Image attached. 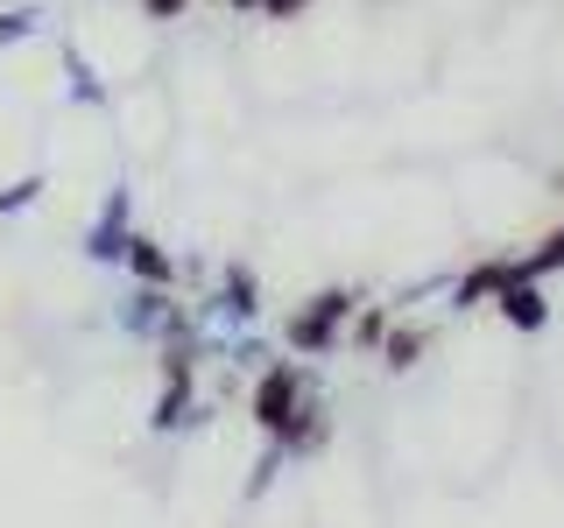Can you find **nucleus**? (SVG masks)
I'll list each match as a JSON object with an SVG mask.
<instances>
[{
    "instance_id": "13",
    "label": "nucleus",
    "mask_w": 564,
    "mask_h": 528,
    "mask_svg": "<svg viewBox=\"0 0 564 528\" xmlns=\"http://www.w3.org/2000/svg\"><path fill=\"white\" fill-rule=\"evenodd\" d=\"M269 360H275V352H269L261 331H226V366H234V374H261Z\"/></svg>"
},
{
    "instance_id": "1",
    "label": "nucleus",
    "mask_w": 564,
    "mask_h": 528,
    "mask_svg": "<svg viewBox=\"0 0 564 528\" xmlns=\"http://www.w3.org/2000/svg\"><path fill=\"white\" fill-rule=\"evenodd\" d=\"M352 310H360V289H317V296H304V304L290 310V324H282L290 360H325V352L346 339Z\"/></svg>"
},
{
    "instance_id": "9",
    "label": "nucleus",
    "mask_w": 564,
    "mask_h": 528,
    "mask_svg": "<svg viewBox=\"0 0 564 528\" xmlns=\"http://www.w3.org/2000/svg\"><path fill=\"white\" fill-rule=\"evenodd\" d=\"M494 310H501L516 331H543V324H551V296H543V282H529V275H508L501 296H494Z\"/></svg>"
},
{
    "instance_id": "12",
    "label": "nucleus",
    "mask_w": 564,
    "mask_h": 528,
    "mask_svg": "<svg viewBox=\"0 0 564 528\" xmlns=\"http://www.w3.org/2000/svg\"><path fill=\"white\" fill-rule=\"evenodd\" d=\"M64 92L78 106H106V78L93 70V57H85L78 43H64Z\"/></svg>"
},
{
    "instance_id": "11",
    "label": "nucleus",
    "mask_w": 564,
    "mask_h": 528,
    "mask_svg": "<svg viewBox=\"0 0 564 528\" xmlns=\"http://www.w3.org/2000/svg\"><path fill=\"white\" fill-rule=\"evenodd\" d=\"M423 352H431V331H423V324H388V339H381L375 360L388 366V374H410Z\"/></svg>"
},
{
    "instance_id": "2",
    "label": "nucleus",
    "mask_w": 564,
    "mask_h": 528,
    "mask_svg": "<svg viewBox=\"0 0 564 528\" xmlns=\"http://www.w3.org/2000/svg\"><path fill=\"white\" fill-rule=\"evenodd\" d=\"M311 387H317V381H311L304 360H269V366L254 374V387H247V416H254V430H261V437H282V422L304 409Z\"/></svg>"
},
{
    "instance_id": "10",
    "label": "nucleus",
    "mask_w": 564,
    "mask_h": 528,
    "mask_svg": "<svg viewBox=\"0 0 564 528\" xmlns=\"http://www.w3.org/2000/svg\"><path fill=\"white\" fill-rule=\"evenodd\" d=\"M120 268H128L141 289H176V275H184V268H176V254H170L163 240H149V233L128 240V261H120Z\"/></svg>"
},
{
    "instance_id": "20",
    "label": "nucleus",
    "mask_w": 564,
    "mask_h": 528,
    "mask_svg": "<svg viewBox=\"0 0 564 528\" xmlns=\"http://www.w3.org/2000/svg\"><path fill=\"white\" fill-rule=\"evenodd\" d=\"M304 8H311V0H261V14H269V22H296Z\"/></svg>"
},
{
    "instance_id": "21",
    "label": "nucleus",
    "mask_w": 564,
    "mask_h": 528,
    "mask_svg": "<svg viewBox=\"0 0 564 528\" xmlns=\"http://www.w3.org/2000/svg\"><path fill=\"white\" fill-rule=\"evenodd\" d=\"M219 8H240V14H261V0H219Z\"/></svg>"
},
{
    "instance_id": "19",
    "label": "nucleus",
    "mask_w": 564,
    "mask_h": 528,
    "mask_svg": "<svg viewBox=\"0 0 564 528\" xmlns=\"http://www.w3.org/2000/svg\"><path fill=\"white\" fill-rule=\"evenodd\" d=\"M141 8H149V22H184L191 0H141Z\"/></svg>"
},
{
    "instance_id": "17",
    "label": "nucleus",
    "mask_w": 564,
    "mask_h": 528,
    "mask_svg": "<svg viewBox=\"0 0 564 528\" xmlns=\"http://www.w3.org/2000/svg\"><path fill=\"white\" fill-rule=\"evenodd\" d=\"M282 465H290V451H282L275 437H269V451L254 458V472H247V501H261V493H269V486L282 480Z\"/></svg>"
},
{
    "instance_id": "4",
    "label": "nucleus",
    "mask_w": 564,
    "mask_h": 528,
    "mask_svg": "<svg viewBox=\"0 0 564 528\" xmlns=\"http://www.w3.org/2000/svg\"><path fill=\"white\" fill-rule=\"evenodd\" d=\"M128 240H134V190L113 184L106 205L93 211V226H85V261H93V268H120V261H128Z\"/></svg>"
},
{
    "instance_id": "14",
    "label": "nucleus",
    "mask_w": 564,
    "mask_h": 528,
    "mask_svg": "<svg viewBox=\"0 0 564 528\" xmlns=\"http://www.w3.org/2000/svg\"><path fill=\"white\" fill-rule=\"evenodd\" d=\"M564 268V226L557 233H543L529 254H516V275H529V282H543V275H557Z\"/></svg>"
},
{
    "instance_id": "6",
    "label": "nucleus",
    "mask_w": 564,
    "mask_h": 528,
    "mask_svg": "<svg viewBox=\"0 0 564 528\" xmlns=\"http://www.w3.org/2000/svg\"><path fill=\"white\" fill-rule=\"evenodd\" d=\"M176 310H184V304H176V289H141V282H134V289L113 304V324L128 331L134 345H163V331H170Z\"/></svg>"
},
{
    "instance_id": "3",
    "label": "nucleus",
    "mask_w": 564,
    "mask_h": 528,
    "mask_svg": "<svg viewBox=\"0 0 564 528\" xmlns=\"http://www.w3.org/2000/svg\"><path fill=\"white\" fill-rule=\"evenodd\" d=\"M198 310V324H219V331H254L261 324V282L247 261H226L219 268V289L205 296V304H191Z\"/></svg>"
},
{
    "instance_id": "5",
    "label": "nucleus",
    "mask_w": 564,
    "mask_h": 528,
    "mask_svg": "<svg viewBox=\"0 0 564 528\" xmlns=\"http://www.w3.org/2000/svg\"><path fill=\"white\" fill-rule=\"evenodd\" d=\"M191 422H212V402L198 395V366H163V395L149 409V430H191Z\"/></svg>"
},
{
    "instance_id": "7",
    "label": "nucleus",
    "mask_w": 564,
    "mask_h": 528,
    "mask_svg": "<svg viewBox=\"0 0 564 528\" xmlns=\"http://www.w3.org/2000/svg\"><path fill=\"white\" fill-rule=\"evenodd\" d=\"M516 275V254H487V261H473L466 275H452V289H445V310H480V304H494L501 296V282Z\"/></svg>"
},
{
    "instance_id": "16",
    "label": "nucleus",
    "mask_w": 564,
    "mask_h": 528,
    "mask_svg": "<svg viewBox=\"0 0 564 528\" xmlns=\"http://www.w3.org/2000/svg\"><path fill=\"white\" fill-rule=\"evenodd\" d=\"M43 29H50V14H43V8H0V50L35 43Z\"/></svg>"
},
{
    "instance_id": "15",
    "label": "nucleus",
    "mask_w": 564,
    "mask_h": 528,
    "mask_svg": "<svg viewBox=\"0 0 564 528\" xmlns=\"http://www.w3.org/2000/svg\"><path fill=\"white\" fill-rule=\"evenodd\" d=\"M388 324H395V317H388V304H360V310H352V324H346V339L360 345V352H381Z\"/></svg>"
},
{
    "instance_id": "8",
    "label": "nucleus",
    "mask_w": 564,
    "mask_h": 528,
    "mask_svg": "<svg viewBox=\"0 0 564 528\" xmlns=\"http://www.w3.org/2000/svg\"><path fill=\"white\" fill-rule=\"evenodd\" d=\"M275 444L290 451V458H317V451L332 444V409H325V395H317V387L304 395V409L282 422V437H275Z\"/></svg>"
},
{
    "instance_id": "18",
    "label": "nucleus",
    "mask_w": 564,
    "mask_h": 528,
    "mask_svg": "<svg viewBox=\"0 0 564 528\" xmlns=\"http://www.w3.org/2000/svg\"><path fill=\"white\" fill-rule=\"evenodd\" d=\"M35 198H43V176H14V184L0 190V219H14V211H29Z\"/></svg>"
}]
</instances>
